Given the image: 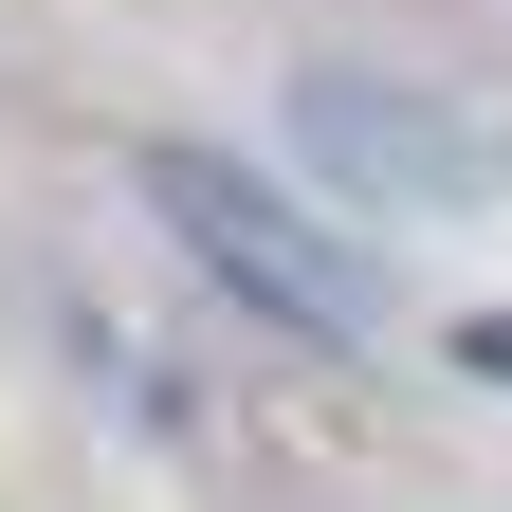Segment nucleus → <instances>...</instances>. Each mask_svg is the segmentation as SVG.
Segmentation results:
<instances>
[{"instance_id":"f257e3e1","label":"nucleus","mask_w":512,"mask_h":512,"mask_svg":"<svg viewBox=\"0 0 512 512\" xmlns=\"http://www.w3.org/2000/svg\"><path fill=\"white\" fill-rule=\"evenodd\" d=\"M476 366H494V384H512V311H476Z\"/></svg>"}]
</instances>
